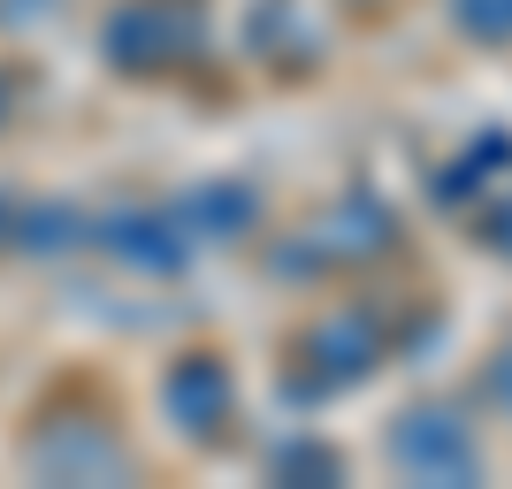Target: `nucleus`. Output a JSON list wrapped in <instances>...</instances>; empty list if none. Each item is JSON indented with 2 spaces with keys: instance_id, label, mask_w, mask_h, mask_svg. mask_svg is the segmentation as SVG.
<instances>
[{
  "instance_id": "f257e3e1",
  "label": "nucleus",
  "mask_w": 512,
  "mask_h": 489,
  "mask_svg": "<svg viewBox=\"0 0 512 489\" xmlns=\"http://www.w3.org/2000/svg\"><path fill=\"white\" fill-rule=\"evenodd\" d=\"M390 451H398V467L428 474V482H459V474H474V444H467V428L451 421V413H413V421L390 436Z\"/></svg>"
},
{
  "instance_id": "f03ea898",
  "label": "nucleus",
  "mask_w": 512,
  "mask_h": 489,
  "mask_svg": "<svg viewBox=\"0 0 512 489\" xmlns=\"http://www.w3.org/2000/svg\"><path fill=\"white\" fill-rule=\"evenodd\" d=\"M169 413L192 436H207V428L230 421V367L207 360V352H192V360H176L169 367Z\"/></svg>"
},
{
  "instance_id": "7ed1b4c3",
  "label": "nucleus",
  "mask_w": 512,
  "mask_h": 489,
  "mask_svg": "<svg viewBox=\"0 0 512 489\" xmlns=\"http://www.w3.org/2000/svg\"><path fill=\"white\" fill-rule=\"evenodd\" d=\"M451 16L474 39H512V0H451Z\"/></svg>"
},
{
  "instance_id": "20e7f679",
  "label": "nucleus",
  "mask_w": 512,
  "mask_h": 489,
  "mask_svg": "<svg viewBox=\"0 0 512 489\" xmlns=\"http://www.w3.org/2000/svg\"><path fill=\"white\" fill-rule=\"evenodd\" d=\"M199 214L214 222V237H230V230H245V222H253V192H245V184H222V192L199 199Z\"/></svg>"
},
{
  "instance_id": "39448f33",
  "label": "nucleus",
  "mask_w": 512,
  "mask_h": 489,
  "mask_svg": "<svg viewBox=\"0 0 512 489\" xmlns=\"http://www.w3.org/2000/svg\"><path fill=\"white\" fill-rule=\"evenodd\" d=\"M161 8H169V0H161ZM138 23H146V46H169V23L153 16V8H138ZM176 46H184V54L199 46V8H192V16H176Z\"/></svg>"
},
{
  "instance_id": "423d86ee",
  "label": "nucleus",
  "mask_w": 512,
  "mask_h": 489,
  "mask_svg": "<svg viewBox=\"0 0 512 489\" xmlns=\"http://www.w3.org/2000/svg\"><path fill=\"white\" fill-rule=\"evenodd\" d=\"M268 467H276V474H337V459H329V451H314V444H283Z\"/></svg>"
},
{
  "instance_id": "0eeeda50",
  "label": "nucleus",
  "mask_w": 512,
  "mask_h": 489,
  "mask_svg": "<svg viewBox=\"0 0 512 489\" xmlns=\"http://www.w3.org/2000/svg\"><path fill=\"white\" fill-rule=\"evenodd\" d=\"M490 390H497V398L512 405V344H505V352H497V367H490Z\"/></svg>"
},
{
  "instance_id": "6e6552de",
  "label": "nucleus",
  "mask_w": 512,
  "mask_h": 489,
  "mask_svg": "<svg viewBox=\"0 0 512 489\" xmlns=\"http://www.w3.org/2000/svg\"><path fill=\"white\" fill-rule=\"evenodd\" d=\"M490 245H505V253H512V207H505V214H490Z\"/></svg>"
}]
</instances>
